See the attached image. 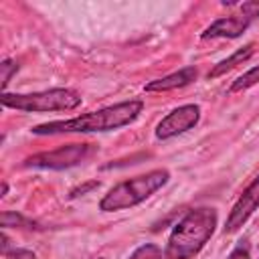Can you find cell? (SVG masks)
<instances>
[{
	"label": "cell",
	"instance_id": "7c38bea8",
	"mask_svg": "<svg viewBox=\"0 0 259 259\" xmlns=\"http://www.w3.org/2000/svg\"><path fill=\"white\" fill-rule=\"evenodd\" d=\"M0 225L2 229H8V227H20V229H38V225L26 217H22L20 212H12V210H4L0 214Z\"/></svg>",
	"mask_w": 259,
	"mask_h": 259
},
{
	"label": "cell",
	"instance_id": "5b68a950",
	"mask_svg": "<svg viewBox=\"0 0 259 259\" xmlns=\"http://www.w3.org/2000/svg\"><path fill=\"white\" fill-rule=\"evenodd\" d=\"M93 146L91 144H67V146H59L57 150L51 152H40L34 156H28L24 160V168H40V170H65V168H73L77 164H81L83 160H87L93 154Z\"/></svg>",
	"mask_w": 259,
	"mask_h": 259
},
{
	"label": "cell",
	"instance_id": "d6986e66",
	"mask_svg": "<svg viewBox=\"0 0 259 259\" xmlns=\"http://www.w3.org/2000/svg\"><path fill=\"white\" fill-rule=\"evenodd\" d=\"M8 243H10V241H8V235L2 233V255H6V253L10 251V249H8Z\"/></svg>",
	"mask_w": 259,
	"mask_h": 259
},
{
	"label": "cell",
	"instance_id": "ba28073f",
	"mask_svg": "<svg viewBox=\"0 0 259 259\" xmlns=\"http://www.w3.org/2000/svg\"><path fill=\"white\" fill-rule=\"evenodd\" d=\"M251 26V20L247 16H223L217 18L214 22H210L202 32L200 38L208 40V38H239L247 28Z\"/></svg>",
	"mask_w": 259,
	"mask_h": 259
},
{
	"label": "cell",
	"instance_id": "30bf717a",
	"mask_svg": "<svg viewBox=\"0 0 259 259\" xmlns=\"http://www.w3.org/2000/svg\"><path fill=\"white\" fill-rule=\"evenodd\" d=\"M253 53H255V42H247V45H243V47L237 49L231 57H227V59H223L221 63H217V65L208 71V79H217V77L225 75L227 71L235 69L237 65H243L245 61H249V59L253 57Z\"/></svg>",
	"mask_w": 259,
	"mask_h": 259
},
{
	"label": "cell",
	"instance_id": "9c48e42d",
	"mask_svg": "<svg viewBox=\"0 0 259 259\" xmlns=\"http://www.w3.org/2000/svg\"><path fill=\"white\" fill-rule=\"evenodd\" d=\"M196 77H198L196 67H182V69H178V71H174V73H170V75H166V77H160V79L150 81L144 89H146L148 93H160V91L182 89V87L194 83Z\"/></svg>",
	"mask_w": 259,
	"mask_h": 259
},
{
	"label": "cell",
	"instance_id": "9a60e30c",
	"mask_svg": "<svg viewBox=\"0 0 259 259\" xmlns=\"http://www.w3.org/2000/svg\"><path fill=\"white\" fill-rule=\"evenodd\" d=\"M227 259H251V249H249V243L247 241H241L229 255Z\"/></svg>",
	"mask_w": 259,
	"mask_h": 259
},
{
	"label": "cell",
	"instance_id": "8fae6325",
	"mask_svg": "<svg viewBox=\"0 0 259 259\" xmlns=\"http://www.w3.org/2000/svg\"><path fill=\"white\" fill-rule=\"evenodd\" d=\"M257 83H259V65H255V67H251L249 71H245L243 75H239V77L231 83L229 93H239V91L251 89V87L257 85Z\"/></svg>",
	"mask_w": 259,
	"mask_h": 259
},
{
	"label": "cell",
	"instance_id": "3957f363",
	"mask_svg": "<svg viewBox=\"0 0 259 259\" xmlns=\"http://www.w3.org/2000/svg\"><path fill=\"white\" fill-rule=\"evenodd\" d=\"M170 180V172L166 168H156L146 174L127 178L103 194L99 200V210L101 212H115V210H125L132 206L142 204L148 200L152 194H156L162 186H166Z\"/></svg>",
	"mask_w": 259,
	"mask_h": 259
},
{
	"label": "cell",
	"instance_id": "52a82bcc",
	"mask_svg": "<svg viewBox=\"0 0 259 259\" xmlns=\"http://www.w3.org/2000/svg\"><path fill=\"white\" fill-rule=\"evenodd\" d=\"M257 206H259V174L251 180V184L241 192V196L237 198V202L229 210L225 227H223V233L225 235L237 233L251 219V214L257 210Z\"/></svg>",
	"mask_w": 259,
	"mask_h": 259
},
{
	"label": "cell",
	"instance_id": "ffe728a7",
	"mask_svg": "<svg viewBox=\"0 0 259 259\" xmlns=\"http://www.w3.org/2000/svg\"><path fill=\"white\" fill-rule=\"evenodd\" d=\"M8 194V184L6 182H2V190H0V196H6Z\"/></svg>",
	"mask_w": 259,
	"mask_h": 259
},
{
	"label": "cell",
	"instance_id": "e0dca14e",
	"mask_svg": "<svg viewBox=\"0 0 259 259\" xmlns=\"http://www.w3.org/2000/svg\"><path fill=\"white\" fill-rule=\"evenodd\" d=\"M4 257H6V259H36V255H34L32 251H28V249H20V247L10 249Z\"/></svg>",
	"mask_w": 259,
	"mask_h": 259
},
{
	"label": "cell",
	"instance_id": "5bb4252c",
	"mask_svg": "<svg viewBox=\"0 0 259 259\" xmlns=\"http://www.w3.org/2000/svg\"><path fill=\"white\" fill-rule=\"evenodd\" d=\"M16 71H18V63L16 61L4 59L0 63V87H2V93H6V87L12 81V75H16Z\"/></svg>",
	"mask_w": 259,
	"mask_h": 259
},
{
	"label": "cell",
	"instance_id": "44dd1931",
	"mask_svg": "<svg viewBox=\"0 0 259 259\" xmlns=\"http://www.w3.org/2000/svg\"><path fill=\"white\" fill-rule=\"evenodd\" d=\"M97 259H101V257H97Z\"/></svg>",
	"mask_w": 259,
	"mask_h": 259
},
{
	"label": "cell",
	"instance_id": "2e32d148",
	"mask_svg": "<svg viewBox=\"0 0 259 259\" xmlns=\"http://www.w3.org/2000/svg\"><path fill=\"white\" fill-rule=\"evenodd\" d=\"M241 14H243V16H247L249 20L259 18V0L243 2V4H241Z\"/></svg>",
	"mask_w": 259,
	"mask_h": 259
},
{
	"label": "cell",
	"instance_id": "277c9868",
	"mask_svg": "<svg viewBox=\"0 0 259 259\" xmlns=\"http://www.w3.org/2000/svg\"><path fill=\"white\" fill-rule=\"evenodd\" d=\"M0 103L16 111L49 113V111H73L83 103V99L75 89L53 87L34 93H2Z\"/></svg>",
	"mask_w": 259,
	"mask_h": 259
},
{
	"label": "cell",
	"instance_id": "8992f818",
	"mask_svg": "<svg viewBox=\"0 0 259 259\" xmlns=\"http://www.w3.org/2000/svg\"><path fill=\"white\" fill-rule=\"evenodd\" d=\"M198 121H200V107L196 103H186V105H180V107L172 109L168 115H164L158 121L154 136L162 142L172 140V138L192 130Z\"/></svg>",
	"mask_w": 259,
	"mask_h": 259
},
{
	"label": "cell",
	"instance_id": "6da1fadb",
	"mask_svg": "<svg viewBox=\"0 0 259 259\" xmlns=\"http://www.w3.org/2000/svg\"><path fill=\"white\" fill-rule=\"evenodd\" d=\"M144 109L142 99L119 101L95 111L81 113L71 119H57L34 125L30 132L34 136H61V134H99V132H113L123 125L134 123Z\"/></svg>",
	"mask_w": 259,
	"mask_h": 259
},
{
	"label": "cell",
	"instance_id": "4fadbf2b",
	"mask_svg": "<svg viewBox=\"0 0 259 259\" xmlns=\"http://www.w3.org/2000/svg\"><path fill=\"white\" fill-rule=\"evenodd\" d=\"M127 259H164V251L154 243H144L138 249H134V253Z\"/></svg>",
	"mask_w": 259,
	"mask_h": 259
},
{
	"label": "cell",
	"instance_id": "7a4b0ae2",
	"mask_svg": "<svg viewBox=\"0 0 259 259\" xmlns=\"http://www.w3.org/2000/svg\"><path fill=\"white\" fill-rule=\"evenodd\" d=\"M219 214L212 206L190 208L170 231L164 247V259H192L212 237Z\"/></svg>",
	"mask_w": 259,
	"mask_h": 259
},
{
	"label": "cell",
	"instance_id": "ac0fdd59",
	"mask_svg": "<svg viewBox=\"0 0 259 259\" xmlns=\"http://www.w3.org/2000/svg\"><path fill=\"white\" fill-rule=\"evenodd\" d=\"M97 186H99V182H97V180H91V182H87V184H83V186H79V188H73V190H71V198H77V196H81V194H85L87 190L97 188Z\"/></svg>",
	"mask_w": 259,
	"mask_h": 259
}]
</instances>
